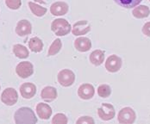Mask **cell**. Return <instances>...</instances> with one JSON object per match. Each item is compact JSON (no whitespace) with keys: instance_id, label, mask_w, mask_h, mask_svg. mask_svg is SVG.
<instances>
[{"instance_id":"14","label":"cell","mask_w":150,"mask_h":124,"mask_svg":"<svg viewBox=\"0 0 150 124\" xmlns=\"http://www.w3.org/2000/svg\"><path fill=\"white\" fill-rule=\"evenodd\" d=\"M75 48L82 53L89 51L91 47V42L87 37H79L74 42Z\"/></svg>"},{"instance_id":"7","label":"cell","mask_w":150,"mask_h":124,"mask_svg":"<svg viewBox=\"0 0 150 124\" xmlns=\"http://www.w3.org/2000/svg\"><path fill=\"white\" fill-rule=\"evenodd\" d=\"M98 114L100 119L104 121H110L115 117L116 112L113 105L110 104H103L102 106L98 109Z\"/></svg>"},{"instance_id":"29","label":"cell","mask_w":150,"mask_h":124,"mask_svg":"<svg viewBox=\"0 0 150 124\" xmlns=\"http://www.w3.org/2000/svg\"><path fill=\"white\" fill-rule=\"evenodd\" d=\"M0 88H1V87H0Z\"/></svg>"},{"instance_id":"23","label":"cell","mask_w":150,"mask_h":124,"mask_svg":"<svg viewBox=\"0 0 150 124\" xmlns=\"http://www.w3.org/2000/svg\"><path fill=\"white\" fill-rule=\"evenodd\" d=\"M119 6L125 9H131L137 6L142 0H114Z\"/></svg>"},{"instance_id":"16","label":"cell","mask_w":150,"mask_h":124,"mask_svg":"<svg viewBox=\"0 0 150 124\" xmlns=\"http://www.w3.org/2000/svg\"><path fill=\"white\" fill-rule=\"evenodd\" d=\"M57 91L54 87L52 86H46L42 89L41 92V97L46 102H52L57 98Z\"/></svg>"},{"instance_id":"4","label":"cell","mask_w":150,"mask_h":124,"mask_svg":"<svg viewBox=\"0 0 150 124\" xmlns=\"http://www.w3.org/2000/svg\"><path fill=\"white\" fill-rule=\"evenodd\" d=\"M57 79L60 85L64 87H69L73 85L74 83L75 74L73 71L69 69H64V70H61L58 73Z\"/></svg>"},{"instance_id":"9","label":"cell","mask_w":150,"mask_h":124,"mask_svg":"<svg viewBox=\"0 0 150 124\" xmlns=\"http://www.w3.org/2000/svg\"><path fill=\"white\" fill-rule=\"evenodd\" d=\"M95 94V89L91 84H83L79 86L78 90V95L80 98L85 100H89L92 98Z\"/></svg>"},{"instance_id":"21","label":"cell","mask_w":150,"mask_h":124,"mask_svg":"<svg viewBox=\"0 0 150 124\" xmlns=\"http://www.w3.org/2000/svg\"><path fill=\"white\" fill-rule=\"evenodd\" d=\"M29 6H30V11H32V13L36 16H40V17L43 16L47 12V9L45 7L38 5L34 2H29Z\"/></svg>"},{"instance_id":"2","label":"cell","mask_w":150,"mask_h":124,"mask_svg":"<svg viewBox=\"0 0 150 124\" xmlns=\"http://www.w3.org/2000/svg\"><path fill=\"white\" fill-rule=\"evenodd\" d=\"M51 30L58 36H65L71 32L72 27L66 19L57 18L51 23Z\"/></svg>"},{"instance_id":"12","label":"cell","mask_w":150,"mask_h":124,"mask_svg":"<svg viewBox=\"0 0 150 124\" xmlns=\"http://www.w3.org/2000/svg\"><path fill=\"white\" fill-rule=\"evenodd\" d=\"M20 93L23 98L30 99L36 93V86L32 83H23L20 86Z\"/></svg>"},{"instance_id":"20","label":"cell","mask_w":150,"mask_h":124,"mask_svg":"<svg viewBox=\"0 0 150 124\" xmlns=\"http://www.w3.org/2000/svg\"><path fill=\"white\" fill-rule=\"evenodd\" d=\"M13 53L17 58L20 59H25L28 58L30 55V52L27 49V47L20 44H16L13 46Z\"/></svg>"},{"instance_id":"18","label":"cell","mask_w":150,"mask_h":124,"mask_svg":"<svg viewBox=\"0 0 150 124\" xmlns=\"http://www.w3.org/2000/svg\"><path fill=\"white\" fill-rule=\"evenodd\" d=\"M132 14L135 18L142 19V18H146L150 14L149 8L146 5H140L135 7L132 11Z\"/></svg>"},{"instance_id":"19","label":"cell","mask_w":150,"mask_h":124,"mask_svg":"<svg viewBox=\"0 0 150 124\" xmlns=\"http://www.w3.org/2000/svg\"><path fill=\"white\" fill-rule=\"evenodd\" d=\"M29 47L34 53H39L43 49V42L38 37H33L29 42Z\"/></svg>"},{"instance_id":"17","label":"cell","mask_w":150,"mask_h":124,"mask_svg":"<svg viewBox=\"0 0 150 124\" xmlns=\"http://www.w3.org/2000/svg\"><path fill=\"white\" fill-rule=\"evenodd\" d=\"M105 61V52L102 50H95L90 54V61L92 65L98 66H100Z\"/></svg>"},{"instance_id":"10","label":"cell","mask_w":150,"mask_h":124,"mask_svg":"<svg viewBox=\"0 0 150 124\" xmlns=\"http://www.w3.org/2000/svg\"><path fill=\"white\" fill-rule=\"evenodd\" d=\"M90 30L91 25L86 20H83L75 23L72 30V33L74 35H83L87 34Z\"/></svg>"},{"instance_id":"22","label":"cell","mask_w":150,"mask_h":124,"mask_svg":"<svg viewBox=\"0 0 150 124\" xmlns=\"http://www.w3.org/2000/svg\"><path fill=\"white\" fill-rule=\"evenodd\" d=\"M61 46H62L61 41L59 38L55 39L53 42V43L51 44V46H49V49H48V52H47V56H53V55L57 54L60 51Z\"/></svg>"},{"instance_id":"24","label":"cell","mask_w":150,"mask_h":124,"mask_svg":"<svg viewBox=\"0 0 150 124\" xmlns=\"http://www.w3.org/2000/svg\"><path fill=\"white\" fill-rule=\"evenodd\" d=\"M98 94L101 97H108L111 94V89L108 85H101L98 88Z\"/></svg>"},{"instance_id":"11","label":"cell","mask_w":150,"mask_h":124,"mask_svg":"<svg viewBox=\"0 0 150 124\" xmlns=\"http://www.w3.org/2000/svg\"><path fill=\"white\" fill-rule=\"evenodd\" d=\"M68 4L65 2H55L50 7V12L54 16H64L68 12Z\"/></svg>"},{"instance_id":"5","label":"cell","mask_w":150,"mask_h":124,"mask_svg":"<svg viewBox=\"0 0 150 124\" xmlns=\"http://www.w3.org/2000/svg\"><path fill=\"white\" fill-rule=\"evenodd\" d=\"M16 74L22 78H27L30 77L34 73V66L32 63L29 61L20 62L16 68Z\"/></svg>"},{"instance_id":"3","label":"cell","mask_w":150,"mask_h":124,"mask_svg":"<svg viewBox=\"0 0 150 124\" xmlns=\"http://www.w3.org/2000/svg\"><path fill=\"white\" fill-rule=\"evenodd\" d=\"M118 122L122 124H132L135 123L136 115L133 108L125 107L122 108L118 113Z\"/></svg>"},{"instance_id":"1","label":"cell","mask_w":150,"mask_h":124,"mask_svg":"<svg viewBox=\"0 0 150 124\" xmlns=\"http://www.w3.org/2000/svg\"><path fill=\"white\" fill-rule=\"evenodd\" d=\"M14 119L16 124H35L37 123V118L34 111L28 107H22V108H18L14 115Z\"/></svg>"},{"instance_id":"13","label":"cell","mask_w":150,"mask_h":124,"mask_svg":"<svg viewBox=\"0 0 150 124\" xmlns=\"http://www.w3.org/2000/svg\"><path fill=\"white\" fill-rule=\"evenodd\" d=\"M32 31V25L27 20H21L17 23L16 27V33L19 36H25L30 35Z\"/></svg>"},{"instance_id":"15","label":"cell","mask_w":150,"mask_h":124,"mask_svg":"<svg viewBox=\"0 0 150 124\" xmlns=\"http://www.w3.org/2000/svg\"><path fill=\"white\" fill-rule=\"evenodd\" d=\"M36 113L41 119L48 120L52 116V108L47 104L40 103L36 105Z\"/></svg>"},{"instance_id":"28","label":"cell","mask_w":150,"mask_h":124,"mask_svg":"<svg viewBox=\"0 0 150 124\" xmlns=\"http://www.w3.org/2000/svg\"><path fill=\"white\" fill-rule=\"evenodd\" d=\"M142 32L145 35L150 37V22H148L142 27Z\"/></svg>"},{"instance_id":"27","label":"cell","mask_w":150,"mask_h":124,"mask_svg":"<svg viewBox=\"0 0 150 124\" xmlns=\"http://www.w3.org/2000/svg\"><path fill=\"white\" fill-rule=\"evenodd\" d=\"M76 123L93 124L94 123V120H93L91 116H81V117H79V118L78 119V121L76 122Z\"/></svg>"},{"instance_id":"25","label":"cell","mask_w":150,"mask_h":124,"mask_svg":"<svg viewBox=\"0 0 150 124\" xmlns=\"http://www.w3.org/2000/svg\"><path fill=\"white\" fill-rule=\"evenodd\" d=\"M67 123H68L67 117L62 113H58V114L54 115V116L53 117V120H52V123L54 124H67Z\"/></svg>"},{"instance_id":"26","label":"cell","mask_w":150,"mask_h":124,"mask_svg":"<svg viewBox=\"0 0 150 124\" xmlns=\"http://www.w3.org/2000/svg\"><path fill=\"white\" fill-rule=\"evenodd\" d=\"M5 4L11 10H17L22 5L21 0H5Z\"/></svg>"},{"instance_id":"30","label":"cell","mask_w":150,"mask_h":124,"mask_svg":"<svg viewBox=\"0 0 150 124\" xmlns=\"http://www.w3.org/2000/svg\"><path fill=\"white\" fill-rule=\"evenodd\" d=\"M149 1H150V0H149Z\"/></svg>"},{"instance_id":"6","label":"cell","mask_w":150,"mask_h":124,"mask_svg":"<svg viewBox=\"0 0 150 124\" xmlns=\"http://www.w3.org/2000/svg\"><path fill=\"white\" fill-rule=\"evenodd\" d=\"M1 100L4 104H6L8 106H12L16 104V102L18 100V94L15 89L7 88L2 93Z\"/></svg>"},{"instance_id":"8","label":"cell","mask_w":150,"mask_h":124,"mask_svg":"<svg viewBox=\"0 0 150 124\" xmlns=\"http://www.w3.org/2000/svg\"><path fill=\"white\" fill-rule=\"evenodd\" d=\"M122 59L117 55L112 54L105 61V68L110 73H117L120 70L122 67Z\"/></svg>"}]
</instances>
